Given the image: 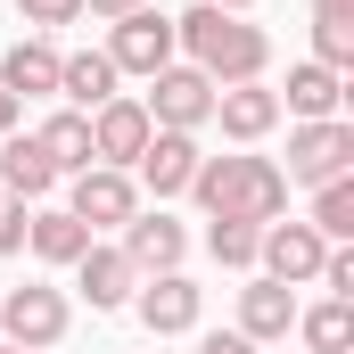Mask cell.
I'll use <instances>...</instances> for the list:
<instances>
[{"instance_id": "cell-1", "label": "cell", "mask_w": 354, "mask_h": 354, "mask_svg": "<svg viewBox=\"0 0 354 354\" xmlns=\"http://www.w3.org/2000/svg\"><path fill=\"white\" fill-rule=\"evenodd\" d=\"M174 41L189 50V66L214 91L223 83H264V66H272L264 25H248V17H231V8H206V0H198L189 17H174Z\"/></svg>"}, {"instance_id": "cell-2", "label": "cell", "mask_w": 354, "mask_h": 354, "mask_svg": "<svg viewBox=\"0 0 354 354\" xmlns=\"http://www.w3.org/2000/svg\"><path fill=\"white\" fill-rule=\"evenodd\" d=\"M189 198L206 214H231V223H280L288 214V174L272 157H198Z\"/></svg>"}, {"instance_id": "cell-3", "label": "cell", "mask_w": 354, "mask_h": 354, "mask_svg": "<svg viewBox=\"0 0 354 354\" xmlns=\"http://www.w3.org/2000/svg\"><path fill=\"white\" fill-rule=\"evenodd\" d=\"M66 322H75V305H66V288H50V280H25V288L0 297V346H17V354L58 346Z\"/></svg>"}, {"instance_id": "cell-4", "label": "cell", "mask_w": 354, "mask_h": 354, "mask_svg": "<svg viewBox=\"0 0 354 354\" xmlns=\"http://www.w3.org/2000/svg\"><path fill=\"white\" fill-rule=\"evenodd\" d=\"M66 214L83 231H124L140 214V189H132V174H115V165H83V174H66Z\"/></svg>"}, {"instance_id": "cell-5", "label": "cell", "mask_w": 354, "mask_h": 354, "mask_svg": "<svg viewBox=\"0 0 354 354\" xmlns=\"http://www.w3.org/2000/svg\"><path fill=\"white\" fill-rule=\"evenodd\" d=\"M140 107H149L157 132H198V124H214V83H206L198 66H157Z\"/></svg>"}, {"instance_id": "cell-6", "label": "cell", "mask_w": 354, "mask_h": 354, "mask_svg": "<svg viewBox=\"0 0 354 354\" xmlns=\"http://www.w3.org/2000/svg\"><path fill=\"white\" fill-rule=\"evenodd\" d=\"M132 313H140V330H149V338H181V330H198L206 288H198L189 272H149V280L132 288Z\"/></svg>"}, {"instance_id": "cell-7", "label": "cell", "mask_w": 354, "mask_h": 354, "mask_svg": "<svg viewBox=\"0 0 354 354\" xmlns=\"http://www.w3.org/2000/svg\"><path fill=\"white\" fill-rule=\"evenodd\" d=\"M280 174H288V181H313V189L338 181V174H354V124H338V115H330V124H297Z\"/></svg>"}, {"instance_id": "cell-8", "label": "cell", "mask_w": 354, "mask_h": 354, "mask_svg": "<svg viewBox=\"0 0 354 354\" xmlns=\"http://www.w3.org/2000/svg\"><path fill=\"white\" fill-rule=\"evenodd\" d=\"M149 132H157V124H149V107L115 91L107 107H91V165H115V174H132V157L149 149Z\"/></svg>"}, {"instance_id": "cell-9", "label": "cell", "mask_w": 354, "mask_h": 354, "mask_svg": "<svg viewBox=\"0 0 354 354\" xmlns=\"http://www.w3.org/2000/svg\"><path fill=\"white\" fill-rule=\"evenodd\" d=\"M174 17H157V8H132V17H115V33H107V58H115V75H157V66H174Z\"/></svg>"}, {"instance_id": "cell-10", "label": "cell", "mask_w": 354, "mask_h": 354, "mask_svg": "<svg viewBox=\"0 0 354 354\" xmlns=\"http://www.w3.org/2000/svg\"><path fill=\"white\" fill-rule=\"evenodd\" d=\"M322 256H330V239H322L313 223H264V239H256V264H264V280H280V288H305V280L322 272Z\"/></svg>"}, {"instance_id": "cell-11", "label": "cell", "mask_w": 354, "mask_h": 354, "mask_svg": "<svg viewBox=\"0 0 354 354\" xmlns=\"http://www.w3.org/2000/svg\"><path fill=\"white\" fill-rule=\"evenodd\" d=\"M198 132H149V149L132 157V189H157V198H181L189 174H198Z\"/></svg>"}, {"instance_id": "cell-12", "label": "cell", "mask_w": 354, "mask_h": 354, "mask_svg": "<svg viewBox=\"0 0 354 354\" xmlns=\"http://www.w3.org/2000/svg\"><path fill=\"white\" fill-rule=\"evenodd\" d=\"M115 248H124V264H132L140 280H149V272H181V256H189V231H181L174 214L157 206V214H132Z\"/></svg>"}, {"instance_id": "cell-13", "label": "cell", "mask_w": 354, "mask_h": 354, "mask_svg": "<svg viewBox=\"0 0 354 354\" xmlns=\"http://www.w3.org/2000/svg\"><path fill=\"white\" fill-rule=\"evenodd\" d=\"M0 91L25 107V99H58V50H50V33H25V41H8V58H0Z\"/></svg>"}, {"instance_id": "cell-14", "label": "cell", "mask_w": 354, "mask_h": 354, "mask_svg": "<svg viewBox=\"0 0 354 354\" xmlns=\"http://www.w3.org/2000/svg\"><path fill=\"white\" fill-rule=\"evenodd\" d=\"M75 288L91 297V313H115V305H132L140 272L124 264V248H99V239H91L83 256H75Z\"/></svg>"}, {"instance_id": "cell-15", "label": "cell", "mask_w": 354, "mask_h": 354, "mask_svg": "<svg viewBox=\"0 0 354 354\" xmlns=\"http://www.w3.org/2000/svg\"><path fill=\"white\" fill-rule=\"evenodd\" d=\"M288 330H297V288H280V280L256 272V280L239 288V338L264 346V338H288Z\"/></svg>"}, {"instance_id": "cell-16", "label": "cell", "mask_w": 354, "mask_h": 354, "mask_svg": "<svg viewBox=\"0 0 354 354\" xmlns=\"http://www.w3.org/2000/svg\"><path fill=\"white\" fill-rule=\"evenodd\" d=\"M214 124L231 140H264L272 124H280V91L272 83H223L214 91Z\"/></svg>"}, {"instance_id": "cell-17", "label": "cell", "mask_w": 354, "mask_h": 354, "mask_svg": "<svg viewBox=\"0 0 354 354\" xmlns=\"http://www.w3.org/2000/svg\"><path fill=\"white\" fill-rule=\"evenodd\" d=\"M338 99H346V75H330V66H288V91H280V107L297 115V124H330L338 115Z\"/></svg>"}, {"instance_id": "cell-18", "label": "cell", "mask_w": 354, "mask_h": 354, "mask_svg": "<svg viewBox=\"0 0 354 354\" xmlns=\"http://www.w3.org/2000/svg\"><path fill=\"white\" fill-rule=\"evenodd\" d=\"M0 189H8V198H50V189H58V165L41 157L33 132H8V140H0Z\"/></svg>"}, {"instance_id": "cell-19", "label": "cell", "mask_w": 354, "mask_h": 354, "mask_svg": "<svg viewBox=\"0 0 354 354\" xmlns=\"http://www.w3.org/2000/svg\"><path fill=\"white\" fill-rule=\"evenodd\" d=\"M58 99H75V115L107 107V99H115V58H107V50H75V58H58Z\"/></svg>"}, {"instance_id": "cell-20", "label": "cell", "mask_w": 354, "mask_h": 354, "mask_svg": "<svg viewBox=\"0 0 354 354\" xmlns=\"http://www.w3.org/2000/svg\"><path fill=\"white\" fill-rule=\"evenodd\" d=\"M25 248H33L41 264H75V256L91 248V231L75 223V214H66V206H41V214L25 223Z\"/></svg>"}, {"instance_id": "cell-21", "label": "cell", "mask_w": 354, "mask_h": 354, "mask_svg": "<svg viewBox=\"0 0 354 354\" xmlns=\"http://www.w3.org/2000/svg\"><path fill=\"white\" fill-rule=\"evenodd\" d=\"M33 140H41V157H50L58 174H83V165H91V115H75V107H58Z\"/></svg>"}, {"instance_id": "cell-22", "label": "cell", "mask_w": 354, "mask_h": 354, "mask_svg": "<svg viewBox=\"0 0 354 354\" xmlns=\"http://www.w3.org/2000/svg\"><path fill=\"white\" fill-rule=\"evenodd\" d=\"M297 330H305V346H313V354H346V346H354V305H346V297H330V305L297 313Z\"/></svg>"}, {"instance_id": "cell-23", "label": "cell", "mask_w": 354, "mask_h": 354, "mask_svg": "<svg viewBox=\"0 0 354 354\" xmlns=\"http://www.w3.org/2000/svg\"><path fill=\"white\" fill-rule=\"evenodd\" d=\"M313 231H322L330 248H346V239H354V174H338V181L313 189Z\"/></svg>"}, {"instance_id": "cell-24", "label": "cell", "mask_w": 354, "mask_h": 354, "mask_svg": "<svg viewBox=\"0 0 354 354\" xmlns=\"http://www.w3.org/2000/svg\"><path fill=\"white\" fill-rule=\"evenodd\" d=\"M256 239H264V223H231V214H214L206 256H214V264H231V272H248V264H256Z\"/></svg>"}, {"instance_id": "cell-25", "label": "cell", "mask_w": 354, "mask_h": 354, "mask_svg": "<svg viewBox=\"0 0 354 354\" xmlns=\"http://www.w3.org/2000/svg\"><path fill=\"white\" fill-rule=\"evenodd\" d=\"M313 66L354 75V17H313Z\"/></svg>"}, {"instance_id": "cell-26", "label": "cell", "mask_w": 354, "mask_h": 354, "mask_svg": "<svg viewBox=\"0 0 354 354\" xmlns=\"http://www.w3.org/2000/svg\"><path fill=\"white\" fill-rule=\"evenodd\" d=\"M17 17H25L33 33H58V25H75V17H83V0H17Z\"/></svg>"}, {"instance_id": "cell-27", "label": "cell", "mask_w": 354, "mask_h": 354, "mask_svg": "<svg viewBox=\"0 0 354 354\" xmlns=\"http://www.w3.org/2000/svg\"><path fill=\"white\" fill-rule=\"evenodd\" d=\"M313 280H322L330 297H346V305H354V248H330V256H322V272H313Z\"/></svg>"}, {"instance_id": "cell-28", "label": "cell", "mask_w": 354, "mask_h": 354, "mask_svg": "<svg viewBox=\"0 0 354 354\" xmlns=\"http://www.w3.org/2000/svg\"><path fill=\"white\" fill-rule=\"evenodd\" d=\"M25 223H33V214H25V198H0V256H17V248H25Z\"/></svg>"}, {"instance_id": "cell-29", "label": "cell", "mask_w": 354, "mask_h": 354, "mask_svg": "<svg viewBox=\"0 0 354 354\" xmlns=\"http://www.w3.org/2000/svg\"><path fill=\"white\" fill-rule=\"evenodd\" d=\"M198 354H256L239 330H214V338H198Z\"/></svg>"}, {"instance_id": "cell-30", "label": "cell", "mask_w": 354, "mask_h": 354, "mask_svg": "<svg viewBox=\"0 0 354 354\" xmlns=\"http://www.w3.org/2000/svg\"><path fill=\"white\" fill-rule=\"evenodd\" d=\"M132 8H149V0H83V17H107V25H115V17H132Z\"/></svg>"}, {"instance_id": "cell-31", "label": "cell", "mask_w": 354, "mask_h": 354, "mask_svg": "<svg viewBox=\"0 0 354 354\" xmlns=\"http://www.w3.org/2000/svg\"><path fill=\"white\" fill-rule=\"evenodd\" d=\"M17 115H25V107H17V99H8V91H0V140H8V132H17Z\"/></svg>"}, {"instance_id": "cell-32", "label": "cell", "mask_w": 354, "mask_h": 354, "mask_svg": "<svg viewBox=\"0 0 354 354\" xmlns=\"http://www.w3.org/2000/svg\"><path fill=\"white\" fill-rule=\"evenodd\" d=\"M313 17H354V0H313Z\"/></svg>"}, {"instance_id": "cell-33", "label": "cell", "mask_w": 354, "mask_h": 354, "mask_svg": "<svg viewBox=\"0 0 354 354\" xmlns=\"http://www.w3.org/2000/svg\"><path fill=\"white\" fill-rule=\"evenodd\" d=\"M206 8H231V17H248V8H256V0H206Z\"/></svg>"}, {"instance_id": "cell-34", "label": "cell", "mask_w": 354, "mask_h": 354, "mask_svg": "<svg viewBox=\"0 0 354 354\" xmlns=\"http://www.w3.org/2000/svg\"><path fill=\"white\" fill-rule=\"evenodd\" d=\"M0 354H17V346H0Z\"/></svg>"}]
</instances>
